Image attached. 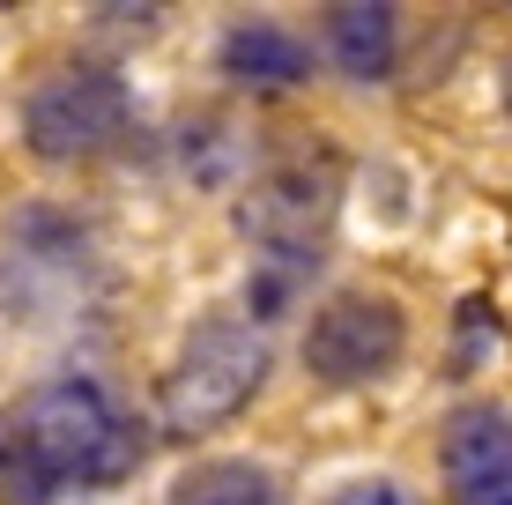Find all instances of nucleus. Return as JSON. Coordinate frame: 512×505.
<instances>
[{
  "label": "nucleus",
  "mask_w": 512,
  "mask_h": 505,
  "mask_svg": "<svg viewBox=\"0 0 512 505\" xmlns=\"http://www.w3.org/2000/svg\"><path fill=\"white\" fill-rule=\"evenodd\" d=\"M8 416L23 431V446L38 454L52 491H112V483H127L141 468V431L90 379H45Z\"/></svg>",
  "instance_id": "obj_1"
},
{
  "label": "nucleus",
  "mask_w": 512,
  "mask_h": 505,
  "mask_svg": "<svg viewBox=\"0 0 512 505\" xmlns=\"http://www.w3.org/2000/svg\"><path fill=\"white\" fill-rule=\"evenodd\" d=\"M260 379H268V335L253 320H238V312H208L179 342V357H171L156 416H164L171 439H201V431L231 424L253 402Z\"/></svg>",
  "instance_id": "obj_2"
},
{
  "label": "nucleus",
  "mask_w": 512,
  "mask_h": 505,
  "mask_svg": "<svg viewBox=\"0 0 512 505\" xmlns=\"http://www.w3.org/2000/svg\"><path fill=\"white\" fill-rule=\"evenodd\" d=\"M134 119V97L112 67H60L23 97V142L45 164H90V156L119 149Z\"/></svg>",
  "instance_id": "obj_3"
},
{
  "label": "nucleus",
  "mask_w": 512,
  "mask_h": 505,
  "mask_svg": "<svg viewBox=\"0 0 512 505\" xmlns=\"http://www.w3.org/2000/svg\"><path fill=\"white\" fill-rule=\"evenodd\" d=\"M401 350H409V320L394 298L372 290H334L305 327V364L320 387H372L401 364Z\"/></svg>",
  "instance_id": "obj_4"
},
{
  "label": "nucleus",
  "mask_w": 512,
  "mask_h": 505,
  "mask_svg": "<svg viewBox=\"0 0 512 505\" xmlns=\"http://www.w3.org/2000/svg\"><path fill=\"white\" fill-rule=\"evenodd\" d=\"M334 194H342V171L327 164V156H305V164H282L268 179L253 186V201L238 208L245 238L260 246V260H275V268H312V246H320L327 216H334Z\"/></svg>",
  "instance_id": "obj_5"
},
{
  "label": "nucleus",
  "mask_w": 512,
  "mask_h": 505,
  "mask_svg": "<svg viewBox=\"0 0 512 505\" xmlns=\"http://www.w3.org/2000/svg\"><path fill=\"white\" fill-rule=\"evenodd\" d=\"M446 491L453 505H512V409L468 402L446 416Z\"/></svg>",
  "instance_id": "obj_6"
},
{
  "label": "nucleus",
  "mask_w": 512,
  "mask_h": 505,
  "mask_svg": "<svg viewBox=\"0 0 512 505\" xmlns=\"http://www.w3.org/2000/svg\"><path fill=\"white\" fill-rule=\"evenodd\" d=\"M223 75L245 82V90H297V82L312 75V60H305V45H297L290 30L238 23L231 38H223Z\"/></svg>",
  "instance_id": "obj_7"
},
{
  "label": "nucleus",
  "mask_w": 512,
  "mask_h": 505,
  "mask_svg": "<svg viewBox=\"0 0 512 505\" xmlns=\"http://www.w3.org/2000/svg\"><path fill=\"white\" fill-rule=\"evenodd\" d=\"M327 52H334L342 75L386 82V75H394V8H372V0H342V8H327Z\"/></svg>",
  "instance_id": "obj_8"
},
{
  "label": "nucleus",
  "mask_w": 512,
  "mask_h": 505,
  "mask_svg": "<svg viewBox=\"0 0 512 505\" xmlns=\"http://www.w3.org/2000/svg\"><path fill=\"white\" fill-rule=\"evenodd\" d=\"M164 505H275V476L260 461H193Z\"/></svg>",
  "instance_id": "obj_9"
},
{
  "label": "nucleus",
  "mask_w": 512,
  "mask_h": 505,
  "mask_svg": "<svg viewBox=\"0 0 512 505\" xmlns=\"http://www.w3.org/2000/svg\"><path fill=\"white\" fill-rule=\"evenodd\" d=\"M60 491L45 483L38 454L23 446V431H15V416L0 409V505H52Z\"/></svg>",
  "instance_id": "obj_10"
},
{
  "label": "nucleus",
  "mask_w": 512,
  "mask_h": 505,
  "mask_svg": "<svg viewBox=\"0 0 512 505\" xmlns=\"http://www.w3.org/2000/svg\"><path fill=\"white\" fill-rule=\"evenodd\" d=\"M327 505H409V491H401V483H386V476H357V483H342Z\"/></svg>",
  "instance_id": "obj_11"
},
{
  "label": "nucleus",
  "mask_w": 512,
  "mask_h": 505,
  "mask_svg": "<svg viewBox=\"0 0 512 505\" xmlns=\"http://www.w3.org/2000/svg\"><path fill=\"white\" fill-rule=\"evenodd\" d=\"M505 112H512V52H505Z\"/></svg>",
  "instance_id": "obj_12"
}]
</instances>
